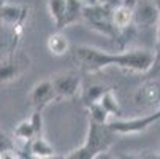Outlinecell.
Instances as JSON below:
<instances>
[{
    "label": "cell",
    "mask_w": 160,
    "mask_h": 159,
    "mask_svg": "<svg viewBox=\"0 0 160 159\" xmlns=\"http://www.w3.org/2000/svg\"><path fill=\"white\" fill-rule=\"evenodd\" d=\"M72 59L78 69L86 73H97L106 67H119L127 72L144 75L154 62L155 53L148 50H128L121 53H108L100 48L79 45L70 50Z\"/></svg>",
    "instance_id": "obj_1"
},
{
    "label": "cell",
    "mask_w": 160,
    "mask_h": 159,
    "mask_svg": "<svg viewBox=\"0 0 160 159\" xmlns=\"http://www.w3.org/2000/svg\"><path fill=\"white\" fill-rule=\"evenodd\" d=\"M114 139H116V134L108 127V123L89 121L87 137H86L84 145L70 151L65 157L67 159H95L102 153H106L109 150Z\"/></svg>",
    "instance_id": "obj_2"
},
{
    "label": "cell",
    "mask_w": 160,
    "mask_h": 159,
    "mask_svg": "<svg viewBox=\"0 0 160 159\" xmlns=\"http://www.w3.org/2000/svg\"><path fill=\"white\" fill-rule=\"evenodd\" d=\"M82 21L98 34H103L109 38H118L121 30L116 27L112 19V8L105 7L102 3H89L84 5Z\"/></svg>",
    "instance_id": "obj_3"
},
{
    "label": "cell",
    "mask_w": 160,
    "mask_h": 159,
    "mask_svg": "<svg viewBox=\"0 0 160 159\" xmlns=\"http://www.w3.org/2000/svg\"><path fill=\"white\" fill-rule=\"evenodd\" d=\"M160 119V108L155 110L151 115L133 118V119H112L108 121V127L116 135H130V134H140L148 130L152 124Z\"/></svg>",
    "instance_id": "obj_4"
},
{
    "label": "cell",
    "mask_w": 160,
    "mask_h": 159,
    "mask_svg": "<svg viewBox=\"0 0 160 159\" xmlns=\"http://www.w3.org/2000/svg\"><path fill=\"white\" fill-rule=\"evenodd\" d=\"M57 99H72L81 91V78L75 72H60L51 78Z\"/></svg>",
    "instance_id": "obj_5"
},
{
    "label": "cell",
    "mask_w": 160,
    "mask_h": 159,
    "mask_svg": "<svg viewBox=\"0 0 160 159\" xmlns=\"http://www.w3.org/2000/svg\"><path fill=\"white\" fill-rule=\"evenodd\" d=\"M29 100H30L33 110H41V111L48 105H51L54 100H57V93L54 89L52 81L43 80V81L37 83L29 94Z\"/></svg>",
    "instance_id": "obj_6"
},
{
    "label": "cell",
    "mask_w": 160,
    "mask_h": 159,
    "mask_svg": "<svg viewBox=\"0 0 160 159\" xmlns=\"http://www.w3.org/2000/svg\"><path fill=\"white\" fill-rule=\"evenodd\" d=\"M160 13L154 3V0H138L133 8V24L138 27H152L157 26Z\"/></svg>",
    "instance_id": "obj_7"
},
{
    "label": "cell",
    "mask_w": 160,
    "mask_h": 159,
    "mask_svg": "<svg viewBox=\"0 0 160 159\" xmlns=\"http://www.w3.org/2000/svg\"><path fill=\"white\" fill-rule=\"evenodd\" d=\"M29 67V59L22 54H11L0 61V83H8L18 78Z\"/></svg>",
    "instance_id": "obj_8"
},
{
    "label": "cell",
    "mask_w": 160,
    "mask_h": 159,
    "mask_svg": "<svg viewBox=\"0 0 160 159\" xmlns=\"http://www.w3.org/2000/svg\"><path fill=\"white\" fill-rule=\"evenodd\" d=\"M84 2L82 0H67V7H65V16L62 22V30L68 26L75 24V22L82 19V11H84Z\"/></svg>",
    "instance_id": "obj_9"
},
{
    "label": "cell",
    "mask_w": 160,
    "mask_h": 159,
    "mask_svg": "<svg viewBox=\"0 0 160 159\" xmlns=\"http://www.w3.org/2000/svg\"><path fill=\"white\" fill-rule=\"evenodd\" d=\"M46 46H48L49 53L54 56H63L70 51V45H68V40L62 34V30H56L54 34H51L48 37Z\"/></svg>",
    "instance_id": "obj_10"
},
{
    "label": "cell",
    "mask_w": 160,
    "mask_h": 159,
    "mask_svg": "<svg viewBox=\"0 0 160 159\" xmlns=\"http://www.w3.org/2000/svg\"><path fill=\"white\" fill-rule=\"evenodd\" d=\"M111 87L106 86V84H90V86H86L82 91H81V100L86 107L92 105V103H97L100 102V99L105 96V93H108Z\"/></svg>",
    "instance_id": "obj_11"
},
{
    "label": "cell",
    "mask_w": 160,
    "mask_h": 159,
    "mask_svg": "<svg viewBox=\"0 0 160 159\" xmlns=\"http://www.w3.org/2000/svg\"><path fill=\"white\" fill-rule=\"evenodd\" d=\"M112 19L119 30H127L133 26V8H128L125 5L116 7L112 10Z\"/></svg>",
    "instance_id": "obj_12"
},
{
    "label": "cell",
    "mask_w": 160,
    "mask_h": 159,
    "mask_svg": "<svg viewBox=\"0 0 160 159\" xmlns=\"http://www.w3.org/2000/svg\"><path fill=\"white\" fill-rule=\"evenodd\" d=\"M29 151L33 157H52L54 148L48 143V140L43 139V135H38L33 140L29 142Z\"/></svg>",
    "instance_id": "obj_13"
},
{
    "label": "cell",
    "mask_w": 160,
    "mask_h": 159,
    "mask_svg": "<svg viewBox=\"0 0 160 159\" xmlns=\"http://www.w3.org/2000/svg\"><path fill=\"white\" fill-rule=\"evenodd\" d=\"M65 7H67V0H48V11H49V14L54 21L56 30H62Z\"/></svg>",
    "instance_id": "obj_14"
},
{
    "label": "cell",
    "mask_w": 160,
    "mask_h": 159,
    "mask_svg": "<svg viewBox=\"0 0 160 159\" xmlns=\"http://www.w3.org/2000/svg\"><path fill=\"white\" fill-rule=\"evenodd\" d=\"M35 137H38V135H37L35 127H33V124L30 123V119L21 121V123L16 126V129H14V139H16V140L30 142V140H33Z\"/></svg>",
    "instance_id": "obj_15"
},
{
    "label": "cell",
    "mask_w": 160,
    "mask_h": 159,
    "mask_svg": "<svg viewBox=\"0 0 160 159\" xmlns=\"http://www.w3.org/2000/svg\"><path fill=\"white\" fill-rule=\"evenodd\" d=\"M100 103L106 108V111L109 113V115H112V116H121L122 115V110L119 107L118 99L112 94V89H109L108 93H105V96L100 99Z\"/></svg>",
    "instance_id": "obj_16"
},
{
    "label": "cell",
    "mask_w": 160,
    "mask_h": 159,
    "mask_svg": "<svg viewBox=\"0 0 160 159\" xmlns=\"http://www.w3.org/2000/svg\"><path fill=\"white\" fill-rule=\"evenodd\" d=\"M87 110H89V121H95V123H108L109 113L106 111V108H105L100 102L89 105Z\"/></svg>",
    "instance_id": "obj_17"
},
{
    "label": "cell",
    "mask_w": 160,
    "mask_h": 159,
    "mask_svg": "<svg viewBox=\"0 0 160 159\" xmlns=\"http://www.w3.org/2000/svg\"><path fill=\"white\" fill-rule=\"evenodd\" d=\"M7 153H11L13 156H18L16 153V146H14V140L10 139L5 132H0V157H5Z\"/></svg>",
    "instance_id": "obj_18"
},
{
    "label": "cell",
    "mask_w": 160,
    "mask_h": 159,
    "mask_svg": "<svg viewBox=\"0 0 160 159\" xmlns=\"http://www.w3.org/2000/svg\"><path fill=\"white\" fill-rule=\"evenodd\" d=\"M22 13L21 8L13 7V5H3V22H10V24H16L21 19Z\"/></svg>",
    "instance_id": "obj_19"
},
{
    "label": "cell",
    "mask_w": 160,
    "mask_h": 159,
    "mask_svg": "<svg viewBox=\"0 0 160 159\" xmlns=\"http://www.w3.org/2000/svg\"><path fill=\"white\" fill-rule=\"evenodd\" d=\"M144 80H151V81L160 83V54H155L151 69L144 73Z\"/></svg>",
    "instance_id": "obj_20"
},
{
    "label": "cell",
    "mask_w": 160,
    "mask_h": 159,
    "mask_svg": "<svg viewBox=\"0 0 160 159\" xmlns=\"http://www.w3.org/2000/svg\"><path fill=\"white\" fill-rule=\"evenodd\" d=\"M41 110H33V113L30 115V123L33 124V127H35V132H37V135H41L43 134V115H41Z\"/></svg>",
    "instance_id": "obj_21"
},
{
    "label": "cell",
    "mask_w": 160,
    "mask_h": 159,
    "mask_svg": "<svg viewBox=\"0 0 160 159\" xmlns=\"http://www.w3.org/2000/svg\"><path fill=\"white\" fill-rule=\"evenodd\" d=\"M98 3L105 5V7H109V8H116V7H121L122 5V0H98Z\"/></svg>",
    "instance_id": "obj_22"
},
{
    "label": "cell",
    "mask_w": 160,
    "mask_h": 159,
    "mask_svg": "<svg viewBox=\"0 0 160 159\" xmlns=\"http://www.w3.org/2000/svg\"><path fill=\"white\" fill-rule=\"evenodd\" d=\"M157 40H155V54H160V18L157 21Z\"/></svg>",
    "instance_id": "obj_23"
},
{
    "label": "cell",
    "mask_w": 160,
    "mask_h": 159,
    "mask_svg": "<svg viewBox=\"0 0 160 159\" xmlns=\"http://www.w3.org/2000/svg\"><path fill=\"white\" fill-rule=\"evenodd\" d=\"M136 2H138V0H122V5H125L128 8H135Z\"/></svg>",
    "instance_id": "obj_24"
},
{
    "label": "cell",
    "mask_w": 160,
    "mask_h": 159,
    "mask_svg": "<svg viewBox=\"0 0 160 159\" xmlns=\"http://www.w3.org/2000/svg\"><path fill=\"white\" fill-rule=\"evenodd\" d=\"M154 3H155V7H157V10L160 13V0H154Z\"/></svg>",
    "instance_id": "obj_25"
},
{
    "label": "cell",
    "mask_w": 160,
    "mask_h": 159,
    "mask_svg": "<svg viewBox=\"0 0 160 159\" xmlns=\"http://www.w3.org/2000/svg\"><path fill=\"white\" fill-rule=\"evenodd\" d=\"M0 2H5V0H0Z\"/></svg>",
    "instance_id": "obj_26"
}]
</instances>
